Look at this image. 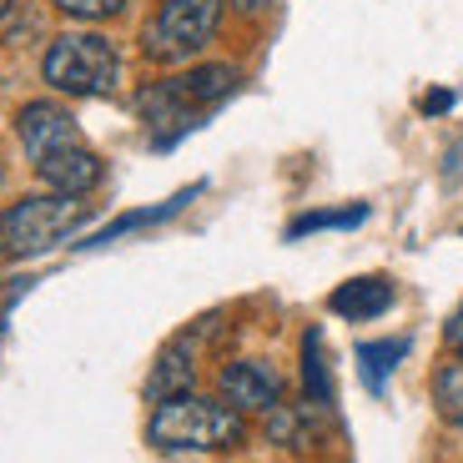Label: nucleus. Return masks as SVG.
I'll return each instance as SVG.
<instances>
[{"mask_svg": "<svg viewBox=\"0 0 463 463\" xmlns=\"http://www.w3.org/2000/svg\"><path fill=\"white\" fill-rule=\"evenodd\" d=\"M267 443H278V449H307L313 443V423H307V413H302L298 403H278V408H267Z\"/></svg>", "mask_w": 463, "mask_h": 463, "instance_id": "4468645a", "label": "nucleus"}, {"mask_svg": "<svg viewBox=\"0 0 463 463\" xmlns=\"http://www.w3.org/2000/svg\"><path fill=\"white\" fill-rule=\"evenodd\" d=\"M232 5H237L242 15H257V11H267V0H232Z\"/></svg>", "mask_w": 463, "mask_h": 463, "instance_id": "aec40b11", "label": "nucleus"}, {"mask_svg": "<svg viewBox=\"0 0 463 463\" xmlns=\"http://www.w3.org/2000/svg\"><path fill=\"white\" fill-rule=\"evenodd\" d=\"M358 222H368V207H347V212H307V217H298L288 227V237L298 242V237H307V232H327V227H358Z\"/></svg>", "mask_w": 463, "mask_h": 463, "instance_id": "dca6fc26", "label": "nucleus"}, {"mask_svg": "<svg viewBox=\"0 0 463 463\" xmlns=\"http://www.w3.org/2000/svg\"><path fill=\"white\" fill-rule=\"evenodd\" d=\"M146 439L166 453H222L247 439V418L222 398L176 393L166 403H151Z\"/></svg>", "mask_w": 463, "mask_h": 463, "instance_id": "f257e3e1", "label": "nucleus"}, {"mask_svg": "<svg viewBox=\"0 0 463 463\" xmlns=\"http://www.w3.org/2000/svg\"><path fill=\"white\" fill-rule=\"evenodd\" d=\"M202 186H186V192H176L172 202H162V207H146V212H127V217H116V222H106L101 232H91L81 247H106V242H116V237H127V232H141V227H151V222H166V217H176V212L186 207V202L197 197Z\"/></svg>", "mask_w": 463, "mask_h": 463, "instance_id": "9b49d317", "label": "nucleus"}, {"mask_svg": "<svg viewBox=\"0 0 463 463\" xmlns=\"http://www.w3.org/2000/svg\"><path fill=\"white\" fill-rule=\"evenodd\" d=\"M443 343H449L453 353L463 358V302L453 307V317H449V323H443Z\"/></svg>", "mask_w": 463, "mask_h": 463, "instance_id": "a211bd4d", "label": "nucleus"}, {"mask_svg": "<svg viewBox=\"0 0 463 463\" xmlns=\"http://www.w3.org/2000/svg\"><path fill=\"white\" fill-rule=\"evenodd\" d=\"M242 86V71L227 66V61H207V66H192L172 81H156L141 91V116L146 127H156V146H172L186 127H197V116L222 106L232 91Z\"/></svg>", "mask_w": 463, "mask_h": 463, "instance_id": "f03ea898", "label": "nucleus"}, {"mask_svg": "<svg viewBox=\"0 0 463 463\" xmlns=\"http://www.w3.org/2000/svg\"><path fill=\"white\" fill-rule=\"evenodd\" d=\"M0 182H5V172H0Z\"/></svg>", "mask_w": 463, "mask_h": 463, "instance_id": "4be33fe9", "label": "nucleus"}, {"mask_svg": "<svg viewBox=\"0 0 463 463\" xmlns=\"http://www.w3.org/2000/svg\"><path fill=\"white\" fill-rule=\"evenodd\" d=\"M302 393L313 408H327L333 403V388H327V363H323V333L307 327L302 333Z\"/></svg>", "mask_w": 463, "mask_h": 463, "instance_id": "2eb2a0df", "label": "nucleus"}, {"mask_svg": "<svg viewBox=\"0 0 463 463\" xmlns=\"http://www.w3.org/2000/svg\"><path fill=\"white\" fill-rule=\"evenodd\" d=\"M429 398H433V408H439V418L449 429H463V358H449V363L433 368Z\"/></svg>", "mask_w": 463, "mask_h": 463, "instance_id": "f8f14e48", "label": "nucleus"}, {"mask_svg": "<svg viewBox=\"0 0 463 463\" xmlns=\"http://www.w3.org/2000/svg\"><path fill=\"white\" fill-rule=\"evenodd\" d=\"M51 5L71 21H111V15L127 11V0H51Z\"/></svg>", "mask_w": 463, "mask_h": 463, "instance_id": "f3484780", "label": "nucleus"}, {"mask_svg": "<svg viewBox=\"0 0 463 463\" xmlns=\"http://www.w3.org/2000/svg\"><path fill=\"white\" fill-rule=\"evenodd\" d=\"M449 101H453L449 91H433L429 101H423V111H429V116H439V111H449Z\"/></svg>", "mask_w": 463, "mask_h": 463, "instance_id": "6ab92c4d", "label": "nucleus"}, {"mask_svg": "<svg viewBox=\"0 0 463 463\" xmlns=\"http://www.w3.org/2000/svg\"><path fill=\"white\" fill-rule=\"evenodd\" d=\"M327 307H333L337 317H347V323L383 317L388 307H393V282L388 278H353V282H343V288L327 298Z\"/></svg>", "mask_w": 463, "mask_h": 463, "instance_id": "1a4fd4ad", "label": "nucleus"}, {"mask_svg": "<svg viewBox=\"0 0 463 463\" xmlns=\"http://www.w3.org/2000/svg\"><path fill=\"white\" fill-rule=\"evenodd\" d=\"M398 358H408V337H383V343H363L358 347V373L368 383V393L388 388V373L398 368Z\"/></svg>", "mask_w": 463, "mask_h": 463, "instance_id": "ddd939ff", "label": "nucleus"}, {"mask_svg": "<svg viewBox=\"0 0 463 463\" xmlns=\"http://www.w3.org/2000/svg\"><path fill=\"white\" fill-rule=\"evenodd\" d=\"M11 11H15V0H0V31H5V21H11Z\"/></svg>", "mask_w": 463, "mask_h": 463, "instance_id": "412c9836", "label": "nucleus"}, {"mask_svg": "<svg viewBox=\"0 0 463 463\" xmlns=\"http://www.w3.org/2000/svg\"><path fill=\"white\" fill-rule=\"evenodd\" d=\"M217 388H222V403L227 408H237V413H267V408H278L282 403V378L267 363H257V358H237V363H227L222 368V378H217Z\"/></svg>", "mask_w": 463, "mask_h": 463, "instance_id": "0eeeda50", "label": "nucleus"}, {"mask_svg": "<svg viewBox=\"0 0 463 463\" xmlns=\"http://www.w3.org/2000/svg\"><path fill=\"white\" fill-rule=\"evenodd\" d=\"M41 76H46V86H56L66 96H111L116 81H121V56L106 35L66 31L46 46Z\"/></svg>", "mask_w": 463, "mask_h": 463, "instance_id": "20e7f679", "label": "nucleus"}, {"mask_svg": "<svg viewBox=\"0 0 463 463\" xmlns=\"http://www.w3.org/2000/svg\"><path fill=\"white\" fill-rule=\"evenodd\" d=\"M35 176L51 186V192H66V197H86L96 182H101V156L91 146H71V151H56L46 162H35Z\"/></svg>", "mask_w": 463, "mask_h": 463, "instance_id": "6e6552de", "label": "nucleus"}, {"mask_svg": "<svg viewBox=\"0 0 463 463\" xmlns=\"http://www.w3.org/2000/svg\"><path fill=\"white\" fill-rule=\"evenodd\" d=\"M86 222V202L66 192H35L0 212V257H41Z\"/></svg>", "mask_w": 463, "mask_h": 463, "instance_id": "7ed1b4c3", "label": "nucleus"}, {"mask_svg": "<svg viewBox=\"0 0 463 463\" xmlns=\"http://www.w3.org/2000/svg\"><path fill=\"white\" fill-rule=\"evenodd\" d=\"M192 378H197V368H192L186 343H172L146 378V403H166V398H176V393H192Z\"/></svg>", "mask_w": 463, "mask_h": 463, "instance_id": "9d476101", "label": "nucleus"}, {"mask_svg": "<svg viewBox=\"0 0 463 463\" xmlns=\"http://www.w3.org/2000/svg\"><path fill=\"white\" fill-rule=\"evenodd\" d=\"M222 21V0H162L151 21L141 25V51L156 66H182V61L202 56Z\"/></svg>", "mask_w": 463, "mask_h": 463, "instance_id": "39448f33", "label": "nucleus"}, {"mask_svg": "<svg viewBox=\"0 0 463 463\" xmlns=\"http://www.w3.org/2000/svg\"><path fill=\"white\" fill-rule=\"evenodd\" d=\"M15 137H21L31 166L46 162V156H56V151L81 146V131H76L71 111H66V106H56V101H25L21 116H15Z\"/></svg>", "mask_w": 463, "mask_h": 463, "instance_id": "423d86ee", "label": "nucleus"}]
</instances>
